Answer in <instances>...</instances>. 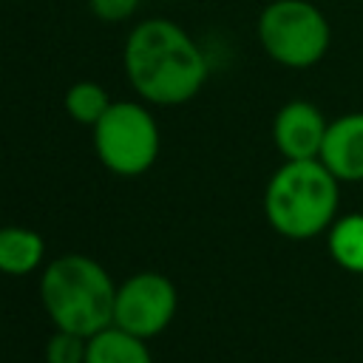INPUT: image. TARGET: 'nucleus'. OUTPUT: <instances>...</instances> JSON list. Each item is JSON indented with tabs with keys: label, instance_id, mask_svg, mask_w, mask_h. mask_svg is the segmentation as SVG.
Instances as JSON below:
<instances>
[{
	"label": "nucleus",
	"instance_id": "nucleus-5",
	"mask_svg": "<svg viewBox=\"0 0 363 363\" xmlns=\"http://www.w3.org/2000/svg\"><path fill=\"white\" fill-rule=\"evenodd\" d=\"M96 159L116 176L147 173L162 150V130L156 116L133 99H116L105 116L91 128Z\"/></svg>",
	"mask_w": 363,
	"mask_h": 363
},
{
	"label": "nucleus",
	"instance_id": "nucleus-13",
	"mask_svg": "<svg viewBox=\"0 0 363 363\" xmlns=\"http://www.w3.org/2000/svg\"><path fill=\"white\" fill-rule=\"evenodd\" d=\"M88 337L54 329V335L45 340V363H85Z\"/></svg>",
	"mask_w": 363,
	"mask_h": 363
},
{
	"label": "nucleus",
	"instance_id": "nucleus-7",
	"mask_svg": "<svg viewBox=\"0 0 363 363\" xmlns=\"http://www.w3.org/2000/svg\"><path fill=\"white\" fill-rule=\"evenodd\" d=\"M326 116L318 105L306 99H292L278 108L272 119V142L284 162H303L318 159L326 136Z\"/></svg>",
	"mask_w": 363,
	"mask_h": 363
},
{
	"label": "nucleus",
	"instance_id": "nucleus-3",
	"mask_svg": "<svg viewBox=\"0 0 363 363\" xmlns=\"http://www.w3.org/2000/svg\"><path fill=\"white\" fill-rule=\"evenodd\" d=\"M340 204V182L320 159L284 162L264 187L267 224L289 238L306 241L332 227Z\"/></svg>",
	"mask_w": 363,
	"mask_h": 363
},
{
	"label": "nucleus",
	"instance_id": "nucleus-11",
	"mask_svg": "<svg viewBox=\"0 0 363 363\" xmlns=\"http://www.w3.org/2000/svg\"><path fill=\"white\" fill-rule=\"evenodd\" d=\"M326 247L340 269L363 275V213L337 216L326 230Z\"/></svg>",
	"mask_w": 363,
	"mask_h": 363
},
{
	"label": "nucleus",
	"instance_id": "nucleus-14",
	"mask_svg": "<svg viewBox=\"0 0 363 363\" xmlns=\"http://www.w3.org/2000/svg\"><path fill=\"white\" fill-rule=\"evenodd\" d=\"M142 0H88V9L102 23H125L136 14Z\"/></svg>",
	"mask_w": 363,
	"mask_h": 363
},
{
	"label": "nucleus",
	"instance_id": "nucleus-6",
	"mask_svg": "<svg viewBox=\"0 0 363 363\" xmlns=\"http://www.w3.org/2000/svg\"><path fill=\"white\" fill-rule=\"evenodd\" d=\"M176 309H179L176 284L162 272L145 269L125 278L116 286L113 326L142 340H150L170 326V320L176 318Z\"/></svg>",
	"mask_w": 363,
	"mask_h": 363
},
{
	"label": "nucleus",
	"instance_id": "nucleus-15",
	"mask_svg": "<svg viewBox=\"0 0 363 363\" xmlns=\"http://www.w3.org/2000/svg\"><path fill=\"white\" fill-rule=\"evenodd\" d=\"M167 3H179V0H167Z\"/></svg>",
	"mask_w": 363,
	"mask_h": 363
},
{
	"label": "nucleus",
	"instance_id": "nucleus-9",
	"mask_svg": "<svg viewBox=\"0 0 363 363\" xmlns=\"http://www.w3.org/2000/svg\"><path fill=\"white\" fill-rule=\"evenodd\" d=\"M45 261V238L20 224L0 227V272L20 278L40 269Z\"/></svg>",
	"mask_w": 363,
	"mask_h": 363
},
{
	"label": "nucleus",
	"instance_id": "nucleus-10",
	"mask_svg": "<svg viewBox=\"0 0 363 363\" xmlns=\"http://www.w3.org/2000/svg\"><path fill=\"white\" fill-rule=\"evenodd\" d=\"M85 363H153V357L147 340L111 323L108 329L88 337Z\"/></svg>",
	"mask_w": 363,
	"mask_h": 363
},
{
	"label": "nucleus",
	"instance_id": "nucleus-12",
	"mask_svg": "<svg viewBox=\"0 0 363 363\" xmlns=\"http://www.w3.org/2000/svg\"><path fill=\"white\" fill-rule=\"evenodd\" d=\"M65 111H68V116L74 119V122H79V125H88V128H94L102 116H105V111L111 108V96H108V91L99 85V82H91V79H79V82H74L68 91H65Z\"/></svg>",
	"mask_w": 363,
	"mask_h": 363
},
{
	"label": "nucleus",
	"instance_id": "nucleus-8",
	"mask_svg": "<svg viewBox=\"0 0 363 363\" xmlns=\"http://www.w3.org/2000/svg\"><path fill=\"white\" fill-rule=\"evenodd\" d=\"M318 159L337 182H363V111L329 122Z\"/></svg>",
	"mask_w": 363,
	"mask_h": 363
},
{
	"label": "nucleus",
	"instance_id": "nucleus-1",
	"mask_svg": "<svg viewBox=\"0 0 363 363\" xmlns=\"http://www.w3.org/2000/svg\"><path fill=\"white\" fill-rule=\"evenodd\" d=\"M122 65L139 99L164 108L196 99L210 77L201 45L167 17H147L128 31Z\"/></svg>",
	"mask_w": 363,
	"mask_h": 363
},
{
	"label": "nucleus",
	"instance_id": "nucleus-2",
	"mask_svg": "<svg viewBox=\"0 0 363 363\" xmlns=\"http://www.w3.org/2000/svg\"><path fill=\"white\" fill-rule=\"evenodd\" d=\"M116 286L111 272L91 255L68 252L45 264L40 301L54 329L91 337L113 323Z\"/></svg>",
	"mask_w": 363,
	"mask_h": 363
},
{
	"label": "nucleus",
	"instance_id": "nucleus-4",
	"mask_svg": "<svg viewBox=\"0 0 363 363\" xmlns=\"http://www.w3.org/2000/svg\"><path fill=\"white\" fill-rule=\"evenodd\" d=\"M258 43L284 68H312L332 45V26L312 0H272L258 14Z\"/></svg>",
	"mask_w": 363,
	"mask_h": 363
}]
</instances>
